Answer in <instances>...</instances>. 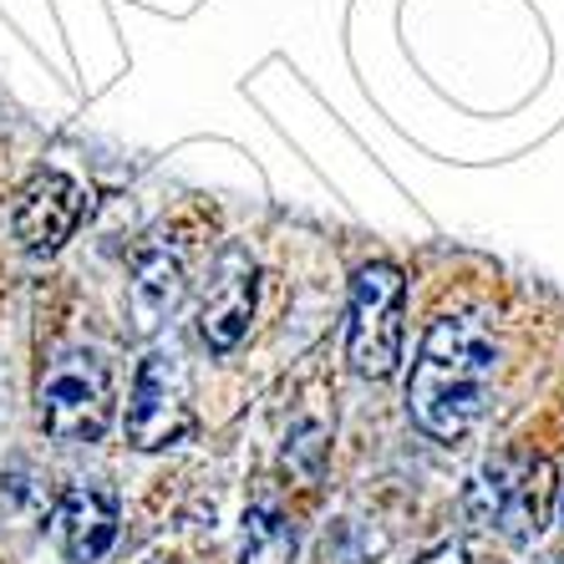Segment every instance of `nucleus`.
<instances>
[{
  "label": "nucleus",
  "mask_w": 564,
  "mask_h": 564,
  "mask_svg": "<svg viewBox=\"0 0 564 564\" xmlns=\"http://www.w3.org/2000/svg\"><path fill=\"white\" fill-rule=\"evenodd\" d=\"M239 564H295V529H290L285 513H275L270 503H254L245 513Z\"/></svg>",
  "instance_id": "9d476101"
},
{
  "label": "nucleus",
  "mask_w": 564,
  "mask_h": 564,
  "mask_svg": "<svg viewBox=\"0 0 564 564\" xmlns=\"http://www.w3.org/2000/svg\"><path fill=\"white\" fill-rule=\"evenodd\" d=\"M87 219V194L66 173H36L15 204V239L26 254H56Z\"/></svg>",
  "instance_id": "423d86ee"
},
{
  "label": "nucleus",
  "mask_w": 564,
  "mask_h": 564,
  "mask_svg": "<svg viewBox=\"0 0 564 564\" xmlns=\"http://www.w3.org/2000/svg\"><path fill=\"white\" fill-rule=\"evenodd\" d=\"M417 564H468V550H463V544H437V550H427Z\"/></svg>",
  "instance_id": "9b49d317"
},
{
  "label": "nucleus",
  "mask_w": 564,
  "mask_h": 564,
  "mask_svg": "<svg viewBox=\"0 0 564 564\" xmlns=\"http://www.w3.org/2000/svg\"><path fill=\"white\" fill-rule=\"evenodd\" d=\"M122 433L138 453H163L194 433V402H188V371L173 351H148L128 392Z\"/></svg>",
  "instance_id": "39448f33"
},
{
  "label": "nucleus",
  "mask_w": 564,
  "mask_h": 564,
  "mask_svg": "<svg viewBox=\"0 0 564 564\" xmlns=\"http://www.w3.org/2000/svg\"><path fill=\"white\" fill-rule=\"evenodd\" d=\"M254 321V260L239 245L219 254L214 264V280L204 290V305H198V336L209 351H235L245 336H250Z\"/></svg>",
  "instance_id": "0eeeda50"
},
{
  "label": "nucleus",
  "mask_w": 564,
  "mask_h": 564,
  "mask_svg": "<svg viewBox=\"0 0 564 564\" xmlns=\"http://www.w3.org/2000/svg\"><path fill=\"white\" fill-rule=\"evenodd\" d=\"M499 377V341L484 315H437L408 377V412L427 437L458 443L488 412Z\"/></svg>",
  "instance_id": "f257e3e1"
},
{
  "label": "nucleus",
  "mask_w": 564,
  "mask_h": 564,
  "mask_svg": "<svg viewBox=\"0 0 564 564\" xmlns=\"http://www.w3.org/2000/svg\"><path fill=\"white\" fill-rule=\"evenodd\" d=\"M41 427L56 443H97L112 427V371L97 351L72 346L41 371L36 387Z\"/></svg>",
  "instance_id": "f03ea898"
},
{
  "label": "nucleus",
  "mask_w": 564,
  "mask_h": 564,
  "mask_svg": "<svg viewBox=\"0 0 564 564\" xmlns=\"http://www.w3.org/2000/svg\"><path fill=\"white\" fill-rule=\"evenodd\" d=\"M184 254L173 250V245H148L143 254H138V264H132V280H128V311H132V326L143 330V336H153L163 321H169L173 311H178V301H184Z\"/></svg>",
  "instance_id": "1a4fd4ad"
},
{
  "label": "nucleus",
  "mask_w": 564,
  "mask_h": 564,
  "mask_svg": "<svg viewBox=\"0 0 564 564\" xmlns=\"http://www.w3.org/2000/svg\"><path fill=\"white\" fill-rule=\"evenodd\" d=\"M402 311L408 280L387 260H371L351 280V326H346V361L356 377H392L402 367Z\"/></svg>",
  "instance_id": "7ed1b4c3"
},
{
  "label": "nucleus",
  "mask_w": 564,
  "mask_h": 564,
  "mask_svg": "<svg viewBox=\"0 0 564 564\" xmlns=\"http://www.w3.org/2000/svg\"><path fill=\"white\" fill-rule=\"evenodd\" d=\"M52 529L72 564H97L118 539V499L107 488H66L52 509Z\"/></svg>",
  "instance_id": "6e6552de"
},
{
  "label": "nucleus",
  "mask_w": 564,
  "mask_h": 564,
  "mask_svg": "<svg viewBox=\"0 0 564 564\" xmlns=\"http://www.w3.org/2000/svg\"><path fill=\"white\" fill-rule=\"evenodd\" d=\"M544 494H550V468L503 453V458L484 463V473L468 484L463 509L478 529H494L509 544H529L544 529Z\"/></svg>",
  "instance_id": "20e7f679"
},
{
  "label": "nucleus",
  "mask_w": 564,
  "mask_h": 564,
  "mask_svg": "<svg viewBox=\"0 0 564 564\" xmlns=\"http://www.w3.org/2000/svg\"><path fill=\"white\" fill-rule=\"evenodd\" d=\"M148 564H163V560H148Z\"/></svg>",
  "instance_id": "f8f14e48"
}]
</instances>
